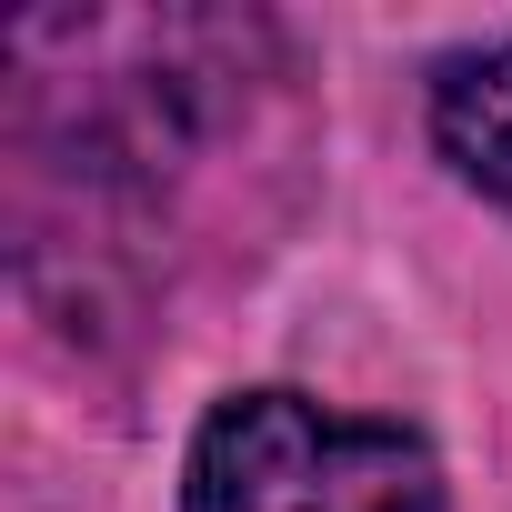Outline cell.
Instances as JSON below:
<instances>
[{
  "instance_id": "obj_1",
  "label": "cell",
  "mask_w": 512,
  "mask_h": 512,
  "mask_svg": "<svg viewBox=\"0 0 512 512\" xmlns=\"http://www.w3.org/2000/svg\"><path fill=\"white\" fill-rule=\"evenodd\" d=\"M181 512H452V492L422 432L272 382L191 432Z\"/></svg>"
},
{
  "instance_id": "obj_2",
  "label": "cell",
  "mask_w": 512,
  "mask_h": 512,
  "mask_svg": "<svg viewBox=\"0 0 512 512\" xmlns=\"http://www.w3.org/2000/svg\"><path fill=\"white\" fill-rule=\"evenodd\" d=\"M432 151L492 201L512 211V41L452 51L432 71Z\"/></svg>"
}]
</instances>
